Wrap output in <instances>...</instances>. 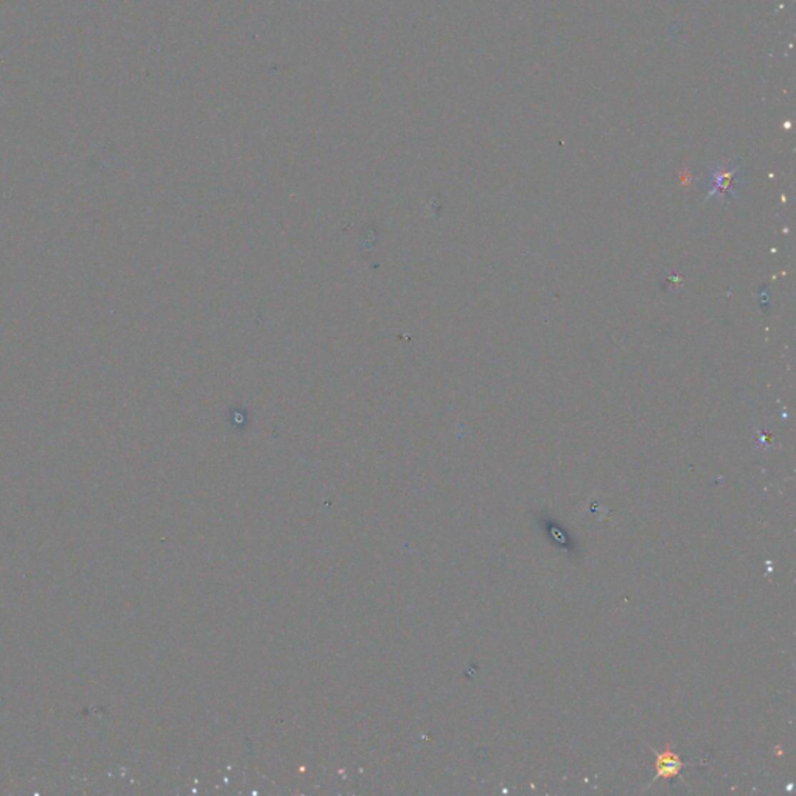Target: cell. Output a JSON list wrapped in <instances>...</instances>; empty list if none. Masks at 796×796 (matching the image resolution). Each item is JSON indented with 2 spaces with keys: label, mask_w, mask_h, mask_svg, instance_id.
<instances>
[{
  "label": "cell",
  "mask_w": 796,
  "mask_h": 796,
  "mask_svg": "<svg viewBox=\"0 0 796 796\" xmlns=\"http://www.w3.org/2000/svg\"><path fill=\"white\" fill-rule=\"evenodd\" d=\"M655 767H657V780L658 777H673L680 775L681 768H683V762H681L678 755L667 748L661 755L657 753V764H655Z\"/></svg>",
  "instance_id": "7a4b0ae2"
},
{
  "label": "cell",
  "mask_w": 796,
  "mask_h": 796,
  "mask_svg": "<svg viewBox=\"0 0 796 796\" xmlns=\"http://www.w3.org/2000/svg\"><path fill=\"white\" fill-rule=\"evenodd\" d=\"M743 183H745V176H743L740 167H717L711 171L710 179H707L706 198L732 201L737 196Z\"/></svg>",
  "instance_id": "6da1fadb"
}]
</instances>
